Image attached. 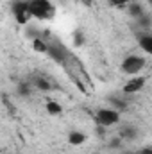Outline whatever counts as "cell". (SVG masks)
<instances>
[{
    "mask_svg": "<svg viewBox=\"0 0 152 154\" xmlns=\"http://www.w3.org/2000/svg\"><path fill=\"white\" fill-rule=\"evenodd\" d=\"M109 2H111L113 5H123V4H127L129 0H109Z\"/></svg>",
    "mask_w": 152,
    "mask_h": 154,
    "instance_id": "obj_13",
    "label": "cell"
},
{
    "mask_svg": "<svg viewBox=\"0 0 152 154\" xmlns=\"http://www.w3.org/2000/svg\"><path fill=\"white\" fill-rule=\"evenodd\" d=\"M149 2H150V4H152V0H149Z\"/></svg>",
    "mask_w": 152,
    "mask_h": 154,
    "instance_id": "obj_17",
    "label": "cell"
},
{
    "mask_svg": "<svg viewBox=\"0 0 152 154\" xmlns=\"http://www.w3.org/2000/svg\"><path fill=\"white\" fill-rule=\"evenodd\" d=\"M36 86H38L39 90H43V91H48L50 90V84L45 79H36Z\"/></svg>",
    "mask_w": 152,
    "mask_h": 154,
    "instance_id": "obj_10",
    "label": "cell"
},
{
    "mask_svg": "<svg viewBox=\"0 0 152 154\" xmlns=\"http://www.w3.org/2000/svg\"><path fill=\"white\" fill-rule=\"evenodd\" d=\"M32 47H34V50H36V52H48V45H47L43 39L36 38L34 41H32Z\"/></svg>",
    "mask_w": 152,
    "mask_h": 154,
    "instance_id": "obj_8",
    "label": "cell"
},
{
    "mask_svg": "<svg viewBox=\"0 0 152 154\" xmlns=\"http://www.w3.org/2000/svg\"><path fill=\"white\" fill-rule=\"evenodd\" d=\"M20 93H22V95H27V93H29V88H27L25 84H22V86H20Z\"/></svg>",
    "mask_w": 152,
    "mask_h": 154,
    "instance_id": "obj_14",
    "label": "cell"
},
{
    "mask_svg": "<svg viewBox=\"0 0 152 154\" xmlns=\"http://www.w3.org/2000/svg\"><path fill=\"white\" fill-rule=\"evenodd\" d=\"M140 47H141L147 54L152 56V36H143V38H140Z\"/></svg>",
    "mask_w": 152,
    "mask_h": 154,
    "instance_id": "obj_7",
    "label": "cell"
},
{
    "mask_svg": "<svg viewBox=\"0 0 152 154\" xmlns=\"http://www.w3.org/2000/svg\"><path fill=\"white\" fill-rule=\"evenodd\" d=\"M140 154H152V149H143Z\"/></svg>",
    "mask_w": 152,
    "mask_h": 154,
    "instance_id": "obj_15",
    "label": "cell"
},
{
    "mask_svg": "<svg viewBox=\"0 0 152 154\" xmlns=\"http://www.w3.org/2000/svg\"><path fill=\"white\" fill-rule=\"evenodd\" d=\"M145 66V59L140 57V56H129L123 59L122 63V70L127 74V75H136L141 72V68Z\"/></svg>",
    "mask_w": 152,
    "mask_h": 154,
    "instance_id": "obj_2",
    "label": "cell"
},
{
    "mask_svg": "<svg viewBox=\"0 0 152 154\" xmlns=\"http://www.w3.org/2000/svg\"><path fill=\"white\" fill-rule=\"evenodd\" d=\"M84 140H86V136H84L82 133H79V131L70 133V136H68V142H70L72 145H81V143H84Z\"/></svg>",
    "mask_w": 152,
    "mask_h": 154,
    "instance_id": "obj_6",
    "label": "cell"
},
{
    "mask_svg": "<svg viewBox=\"0 0 152 154\" xmlns=\"http://www.w3.org/2000/svg\"><path fill=\"white\" fill-rule=\"evenodd\" d=\"M82 2H84V4H88V5H90V4H91V2H93V0H82Z\"/></svg>",
    "mask_w": 152,
    "mask_h": 154,
    "instance_id": "obj_16",
    "label": "cell"
},
{
    "mask_svg": "<svg viewBox=\"0 0 152 154\" xmlns=\"http://www.w3.org/2000/svg\"><path fill=\"white\" fill-rule=\"evenodd\" d=\"M29 7H31L32 16H34V18H39V20L52 18L54 13H56L52 2H48V0H31V2H29Z\"/></svg>",
    "mask_w": 152,
    "mask_h": 154,
    "instance_id": "obj_1",
    "label": "cell"
},
{
    "mask_svg": "<svg viewBox=\"0 0 152 154\" xmlns=\"http://www.w3.org/2000/svg\"><path fill=\"white\" fill-rule=\"evenodd\" d=\"M13 13H14V16H16V20H18V23H27V22L32 18L29 2H14Z\"/></svg>",
    "mask_w": 152,
    "mask_h": 154,
    "instance_id": "obj_3",
    "label": "cell"
},
{
    "mask_svg": "<svg viewBox=\"0 0 152 154\" xmlns=\"http://www.w3.org/2000/svg\"><path fill=\"white\" fill-rule=\"evenodd\" d=\"M143 84H145V79H143V77H134V79H131V81L123 86V91H125V93H136V91H140V90L143 88Z\"/></svg>",
    "mask_w": 152,
    "mask_h": 154,
    "instance_id": "obj_5",
    "label": "cell"
},
{
    "mask_svg": "<svg viewBox=\"0 0 152 154\" xmlns=\"http://www.w3.org/2000/svg\"><path fill=\"white\" fill-rule=\"evenodd\" d=\"M129 13H131L132 16H140V14H141L143 11H141V7H140L138 4H132V5L129 7Z\"/></svg>",
    "mask_w": 152,
    "mask_h": 154,
    "instance_id": "obj_11",
    "label": "cell"
},
{
    "mask_svg": "<svg viewBox=\"0 0 152 154\" xmlns=\"http://www.w3.org/2000/svg\"><path fill=\"white\" fill-rule=\"evenodd\" d=\"M138 154H140V152H138Z\"/></svg>",
    "mask_w": 152,
    "mask_h": 154,
    "instance_id": "obj_18",
    "label": "cell"
},
{
    "mask_svg": "<svg viewBox=\"0 0 152 154\" xmlns=\"http://www.w3.org/2000/svg\"><path fill=\"white\" fill-rule=\"evenodd\" d=\"M118 118H120V115H118V111H114V109H100V111L97 113V122H99L100 125H106V127L116 124Z\"/></svg>",
    "mask_w": 152,
    "mask_h": 154,
    "instance_id": "obj_4",
    "label": "cell"
},
{
    "mask_svg": "<svg viewBox=\"0 0 152 154\" xmlns=\"http://www.w3.org/2000/svg\"><path fill=\"white\" fill-rule=\"evenodd\" d=\"M47 111H48L50 115H59V113H61V106H59L57 102H48V104H47Z\"/></svg>",
    "mask_w": 152,
    "mask_h": 154,
    "instance_id": "obj_9",
    "label": "cell"
},
{
    "mask_svg": "<svg viewBox=\"0 0 152 154\" xmlns=\"http://www.w3.org/2000/svg\"><path fill=\"white\" fill-rule=\"evenodd\" d=\"M82 41H84L82 34L81 32H75V45H82Z\"/></svg>",
    "mask_w": 152,
    "mask_h": 154,
    "instance_id": "obj_12",
    "label": "cell"
}]
</instances>
